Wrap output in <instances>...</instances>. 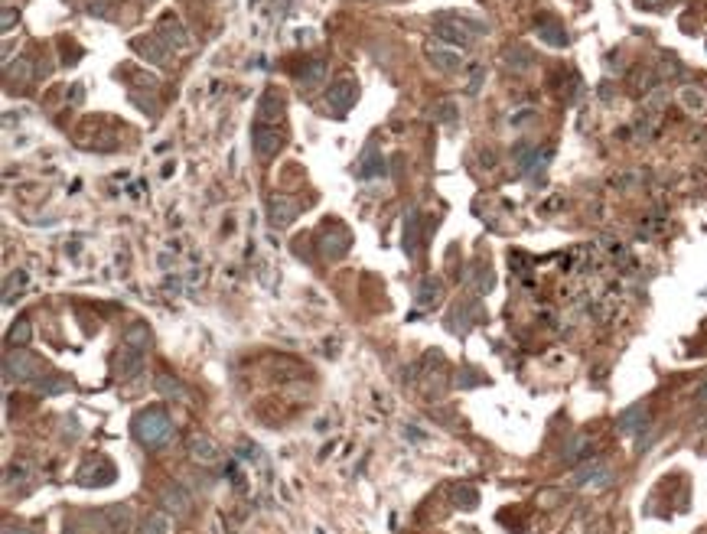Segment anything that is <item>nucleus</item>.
<instances>
[{
  "instance_id": "nucleus-7",
  "label": "nucleus",
  "mask_w": 707,
  "mask_h": 534,
  "mask_svg": "<svg viewBox=\"0 0 707 534\" xmlns=\"http://www.w3.org/2000/svg\"><path fill=\"white\" fill-rule=\"evenodd\" d=\"M355 98H359V82H355V78H349V75H343L339 82H332V85H330L326 107H330L332 114H346V111L355 105Z\"/></svg>"
},
{
  "instance_id": "nucleus-20",
  "label": "nucleus",
  "mask_w": 707,
  "mask_h": 534,
  "mask_svg": "<svg viewBox=\"0 0 707 534\" xmlns=\"http://www.w3.org/2000/svg\"><path fill=\"white\" fill-rule=\"evenodd\" d=\"M153 385H157V395H160V397H170V401H189V391H186V385H182L180 378H173L170 372H160Z\"/></svg>"
},
{
  "instance_id": "nucleus-41",
  "label": "nucleus",
  "mask_w": 707,
  "mask_h": 534,
  "mask_svg": "<svg viewBox=\"0 0 707 534\" xmlns=\"http://www.w3.org/2000/svg\"><path fill=\"white\" fill-rule=\"evenodd\" d=\"M251 3H257V0H251Z\"/></svg>"
},
{
  "instance_id": "nucleus-39",
  "label": "nucleus",
  "mask_w": 707,
  "mask_h": 534,
  "mask_svg": "<svg viewBox=\"0 0 707 534\" xmlns=\"http://www.w3.org/2000/svg\"><path fill=\"white\" fill-rule=\"evenodd\" d=\"M697 397H701V401H707V385L697 388Z\"/></svg>"
},
{
  "instance_id": "nucleus-4",
  "label": "nucleus",
  "mask_w": 707,
  "mask_h": 534,
  "mask_svg": "<svg viewBox=\"0 0 707 534\" xmlns=\"http://www.w3.org/2000/svg\"><path fill=\"white\" fill-rule=\"evenodd\" d=\"M92 524H98L101 534H128L134 528V508L128 502H114V505H105L98 512L88 515Z\"/></svg>"
},
{
  "instance_id": "nucleus-6",
  "label": "nucleus",
  "mask_w": 707,
  "mask_h": 534,
  "mask_svg": "<svg viewBox=\"0 0 707 534\" xmlns=\"http://www.w3.org/2000/svg\"><path fill=\"white\" fill-rule=\"evenodd\" d=\"M157 40H160L170 53H182V49H189V43H193L186 26L180 23V17H173V13L160 17V23H157Z\"/></svg>"
},
{
  "instance_id": "nucleus-30",
  "label": "nucleus",
  "mask_w": 707,
  "mask_h": 534,
  "mask_svg": "<svg viewBox=\"0 0 707 534\" xmlns=\"http://www.w3.org/2000/svg\"><path fill=\"white\" fill-rule=\"evenodd\" d=\"M23 287H26V274H23V270L7 274V284H3V303H13V297H20Z\"/></svg>"
},
{
  "instance_id": "nucleus-15",
  "label": "nucleus",
  "mask_w": 707,
  "mask_h": 534,
  "mask_svg": "<svg viewBox=\"0 0 707 534\" xmlns=\"http://www.w3.org/2000/svg\"><path fill=\"white\" fill-rule=\"evenodd\" d=\"M284 121V98L278 92H264L257 101V124H278Z\"/></svg>"
},
{
  "instance_id": "nucleus-35",
  "label": "nucleus",
  "mask_w": 707,
  "mask_h": 534,
  "mask_svg": "<svg viewBox=\"0 0 707 534\" xmlns=\"http://www.w3.org/2000/svg\"><path fill=\"white\" fill-rule=\"evenodd\" d=\"M665 3H668V0H639V7H642V10H662Z\"/></svg>"
},
{
  "instance_id": "nucleus-2",
  "label": "nucleus",
  "mask_w": 707,
  "mask_h": 534,
  "mask_svg": "<svg viewBox=\"0 0 707 534\" xmlns=\"http://www.w3.org/2000/svg\"><path fill=\"white\" fill-rule=\"evenodd\" d=\"M147 342H151V336H147L144 326H130V329L124 332L118 362H114L121 381H130V378H137V374L144 372V362H147Z\"/></svg>"
},
{
  "instance_id": "nucleus-21",
  "label": "nucleus",
  "mask_w": 707,
  "mask_h": 534,
  "mask_svg": "<svg viewBox=\"0 0 707 534\" xmlns=\"http://www.w3.org/2000/svg\"><path fill=\"white\" fill-rule=\"evenodd\" d=\"M404 251H407V257H418V251H420V212L418 209H411V212L404 215Z\"/></svg>"
},
{
  "instance_id": "nucleus-12",
  "label": "nucleus",
  "mask_w": 707,
  "mask_h": 534,
  "mask_svg": "<svg viewBox=\"0 0 707 534\" xmlns=\"http://www.w3.org/2000/svg\"><path fill=\"white\" fill-rule=\"evenodd\" d=\"M320 251L326 257H332V261H339V257L349 251V232H346L343 225H330V228H323Z\"/></svg>"
},
{
  "instance_id": "nucleus-16",
  "label": "nucleus",
  "mask_w": 707,
  "mask_h": 534,
  "mask_svg": "<svg viewBox=\"0 0 707 534\" xmlns=\"http://www.w3.org/2000/svg\"><path fill=\"white\" fill-rule=\"evenodd\" d=\"M535 30H538V36H541L547 46H554V49H564V46H568V33H564V23L554 20V17H538Z\"/></svg>"
},
{
  "instance_id": "nucleus-34",
  "label": "nucleus",
  "mask_w": 707,
  "mask_h": 534,
  "mask_svg": "<svg viewBox=\"0 0 707 534\" xmlns=\"http://www.w3.org/2000/svg\"><path fill=\"white\" fill-rule=\"evenodd\" d=\"M88 13H92V17H111L108 0H92V3H88Z\"/></svg>"
},
{
  "instance_id": "nucleus-36",
  "label": "nucleus",
  "mask_w": 707,
  "mask_h": 534,
  "mask_svg": "<svg viewBox=\"0 0 707 534\" xmlns=\"http://www.w3.org/2000/svg\"><path fill=\"white\" fill-rule=\"evenodd\" d=\"M3 534H36V531H33V528H13V524H7Z\"/></svg>"
},
{
  "instance_id": "nucleus-28",
  "label": "nucleus",
  "mask_w": 707,
  "mask_h": 534,
  "mask_svg": "<svg viewBox=\"0 0 707 534\" xmlns=\"http://www.w3.org/2000/svg\"><path fill=\"white\" fill-rule=\"evenodd\" d=\"M430 118L437 121V124H453V121L460 118V111H457L453 101H437V105H430Z\"/></svg>"
},
{
  "instance_id": "nucleus-29",
  "label": "nucleus",
  "mask_w": 707,
  "mask_h": 534,
  "mask_svg": "<svg viewBox=\"0 0 707 534\" xmlns=\"http://www.w3.org/2000/svg\"><path fill=\"white\" fill-rule=\"evenodd\" d=\"M453 505L470 512V508H476V505H479V492L470 489V485H457V489H453Z\"/></svg>"
},
{
  "instance_id": "nucleus-5",
  "label": "nucleus",
  "mask_w": 707,
  "mask_h": 534,
  "mask_svg": "<svg viewBox=\"0 0 707 534\" xmlns=\"http://www.w3.org/2000/svg\"><path fill=\"white\" fill-rule=\"evenodd\" d=\"M40 374H46V372H40V362L33 359L26 349H10V352L3 355V378L7 381H33V378H40Z\"/></svg>"
},
{
  "instance_id": "nucleus-40",
  "label": "nucleus",
  "mask_w": 707,
  "mask_h": 534,
  "mask_svg": "<svg viewBox=\"0 0 707 534\" xmlns=\"http://www.w3.org/2000/svg\"><path fill=\"white\" fill-rule=\"evenodd\" d=\"M147 3H153V0H147Z\"/></svg>"
},
{
  "instance_id": "nucleus-3",
  "label": "nucleus",
  "mask_w": 707,
  "mask_h": 534,
  "mask_svg": "<svg viewBox=\"0 0 707 534\" xmlns=\"http://www.w3.org/2000/svg\"><path fill=\"white\" fill-rule=\"evenodd\" d=\"M479 33H482V23L466 20V17H447V13H443V17L434 20V36L447 46H460V49H466Z\"/></svg>"
},
{
  "instance_id": "nucleus-9",
  "label": "nucleus",
  "mask_w": 707,
  "mask_h": 534,
  "mask_svg": "<svg viewBox=\"0 0 707 534\" xmlns=\"http://www.w3.org/2000/svg\"><path fill=\"white\" fill-rule=\"evenodd\" d=\"M251 144H255V153L261 157V160H271V157L284 147V134H280L278 124H257V121H255Z\"/></svg>"
},
{
  "instance_id": "nucleus-11",
  "label": "nucleus",
  "mask_w": 707,
  "mask_h": 534,
  "mask_svg": "<svg viewBox=\"0 0 707 534\" xmlns=\"http://www.w3.org/2000/svg\"><path fill=\"white\" fill-rule=\"evenodd\" d=\"M160 505H163V512H170L173 518H186V515L193 512V495L182 489V485H167V489L160 492Z\"/></svg>"
},
{
  "instance_id": "nucleus-25",
  "label": "nucleus",
  "mask_w": 707,
  "mask_h": 534,
  "mask_svg": "<svg viewBox=\"0 0 707 534\" xmlns=\"http://www.w3.org/2000/svg\"><path fill=\"white\" fill-rule=\"evenodd\" d=\"M440 297H443V284H440L437 277H427V280H424V284L418 287V297H414V303H418L420 310H427V307H434Z\"/></svg>"
},
{
  "instance_id": "nucleus-37",
  "label": "nucleus",
  "mask_w": 707,
  "mask_h": 534,
  "mask_svg": "<svg viewBox=\"0 0 707 534\" xmlns=\"http://www.w3.org/2000/svg\"><path fill=\"white\" fill-rule=\"evenodd\" d=\"M13 20H17V17H13V10L7 7V10H3V33H7V30L13 26Z\"/></svg>"
},
{
  "instance_id": "nucleus-22",
  "label": "nucleus",
  "mask_w": 707,
  "mask_h": 534,
  "mask_svg": "<svg viewBox=\"0 0 707 534\" xmlns=\"http://www.w3.org/2000/svg\"><path fill=\"white\" fill-rule=\"evenodd\" d=\"M173 528H176V518L160 508V512H151L147 518H144L140 534H173Z\"/></svg>"
},
{
  "instance_id": "nucleus-26",
  "label": "nucleus",
  "mask_w": 707,
  "mask_h": 534,
  "mask_svg": "<svg viewBox=\"0 0 707 534\" xmlns=\"http://www.w3.org/2000/svg\"><path fill=\"white\" fill-rule=\"evenodd\" d=\"M323 82H326V62H323V59H310V65L300 72V85L316 88V85H323Z\"/></svg>"
},
{
  "instance_id": "nucleus-38",
  "label": "nucleus",
  "mask_w": 707,
  "mask_h": 534,
  "mask_svg": "<svg viewBox=\"0 0 707 534\" xmlns=\"http://www.w3.org/2000/svg\"><path fill=\"white\" fill-rule=\"evenodd\" d=\"M313 40V30H297V43H310Z\"/></svg>"
},
{
  "instance_id": "nucleus-19",
  "label": "nucleus",
  "mask_w": 707,
  "mask_h": 534,
  "mask_svg": "<svg viewBox=\"0 0 707 534\" xmlns=\"http://www.w3.org/2000/svg\"><path fill=\"white\" fill-rule=\"evenodd\" d=\"M645 424H649V407L645 404H632L620 414V430L622 433H639V430H645Z\"/></svg>"
},
{
  "instance_id": "nucleus-8",
  "label": "nucleus",
  "mask_w": 707,
  "mask_h": 534,
  "mask_svg": "<svg viewBox=\"0 0 707 534\" xmlns=\"http://www.w3.org/2000/svg\"><path fill=\"white\" fill-rule=\"evenodd\" d=\"M114 466H111V460H105V456H95V460H88L82 470H78V485H85V489H101V485H111L114 482Z\"/></svg>"
},
{
  "instance_id": "nucleus-18",
  "label": "nucleus",
  "mask_w": 707,
  "mask_h": 534,
  "mask_svg": "<svg viewBox=\"0 0 707 534\" xmlns=\"http://www.w3.org/2000/svg\"><path fill=\"white\" fill-rule=\"evenodd\" d=\"M189 456H193L196 463H203V466H209V463H219V443H215L212 437H203V433H196L193 440H189Z\"/></svg>"
},
{
  "instance_id": "nucleus-33",
  "label": "nucleus",
  "mask_w": 707,
  "mask_h": 534,
  "mask_svg": "<svg viewBox=\"0 0 707 534\" xmlns=\"http://www.w3.org/2000/svg\"><path fill=\"white\" fill-rule=\"evenodd\" d=\"M482 78H486V69L482 65H470V95H479V88H482Z\"/></svg>"
},
{
  "instance_id": "nucleus-1",
  "label": "nucleus",
  "mask_w": 707,
  "mask_h": 534,
  "mask_svg": "<svg viewBox=\"0 0 707 534\" xmlns=\"http://www.w3.org/2000/svg\"><path fill=\"white\" fill-rule=\"evenodd\" d=\"M173 433H176V430H173V420L163 407H147V411H140V414L134 417V437H137V443H144V447H151V449L167 447L173 440Z\"/></svg>"
},
{
  "instance_id": "nucleus-10",
  "label": "nucleus",
  "mask_w": 707,
  "mask_h": 534,
  "mask_svg": "<svg viewBox=\"0 0 707 534\" xmlns=\"http://www.w3.org/2000/svg\"><path fill=\"white\" fill-rule=\"evenodd\" d=\"M297 212H300V203L290 199V196L274 193L268 199V222L274 225V228H287V225L297 218Z\"/></svg>"
},
{
  "instance_id": "nucleus-13",
  "label": "nucleus",
  "mask_w": 707,
  "mask_h": 534,
  "mask_svg": "<svg viewBox=\"0 0 707 534\" xmlns=\"http://www.w3.org/2000/svg\"><path fill=\"white\" fill-rule=\"evenodd\" d=\"M130 46H134V53H137V55H144L147 62L160 65V69L170 62V49H167V46H163L157 36H140V40H134Z\"/></svg>"
},
{
  "instance_id": "nucleus-32",
  "label": "nucleus",
  "mask_w": 707,
  "mask_h": 534,
  "mask_svg": "<svg viewBox=\"0 0 707 534\" xmlns=\"http://www.w3.org/2000/svg\"><path fill=\"white\" fill-rule=\"evenodd\" d=\"M587 447H590V440L584 437V433H577V437H574V440L568 443V449H564V460H568V463L580 460V456L587 453Z\"/></svg>"
},
{
  "instance_id": "nucleus-24",
  "label": "nucleus",
  "mask_w": 707,
  "mask_h": 534,
  "mask_svg": "<svg viewBox=\"0 0 707 534\" xmlns=\"http://www.w3.org/2000/svg\"><path fill=\"white\" fill-rule=\"evenodd\" d=\"M502 65L512 69V72H528V69H531V53H528L525 46H509L502 53Z\"/></svg>"
},
{
  "instance_id": "nucleus-17",
  "label": "nucleus",
  "mask_w": 707,
  "mask_h": 534,
  "mask_svg": "<svg viewBox=\"0 0 707 534\" xmlns=\"http://www.w3.org/2000/svg\"><path fill=\"white\" fill-rule=\"evenodd\" d=\"M427 59H430V65L437 69V72H457L463 65V59H460V53L457 49H443V46H437V43H430L427 46Z\"/></svg>"
},
{
  "instance_id": "nucleus-23",
  "label": "nucleus",
  "mask_w": 707,
  "mask_h": 534,
  "mask_svg": "<svg viewBox=\"0 0 707 534\" xmlns=\"http://www.w3.org/2000/svg\"><path fill=\"white\" fill-rule=\"evenodd\" d=\"M69 388H72V381L62 378L59 372H46L43 378H36V391L43 397H56V395H62V391H69Z\"/></svg>"
},
{
  "instance_id": "nucleus-31",
  "label": "nucleus",
  "mask_w": 707,
  "mask_h": 534,
  "mask_svg": "<svg viewBox=\"0 0 707 534\" xmlns=\"http://www.w3.org/2000/svg\"><path fill=\"white\" fill-rule=\"evenodd\" d=\"M681 105L691 111V114H701L707 107V98L697 92V88H681Z\"/></svg>"
},
{
  "instance_id": "nucleus-14",
  "label": "nucleus",
  "mask_w": 707,
  "mask_h": 534,
  "mask_svg": "<svg viewBox=\"0 0 707 534\" xmlns=\"http://www.w3.org/2000/svg\"><path fill=\"white\" fill-rule=\"evenodd\" d=\"M355 173H359L362 180H375V176H385V160H382V150H378V144H368V147L362 150V157H359V166H355Z\"/></svg>"
},
{
  "instance_id": "nucleus-27",
  "label": "nucleus",
  "mask_w": 707,
  "mask_h": 534,
  "mask_svg": "<svg viewBox=\"0 0 707 534\" xmlns=\"http://www.w3.org/2000/svg\"><path fill=\"white\" fill-rule=\"evenodd\" d=\"M30 339H33L30 320H17V322L10 326V332H7V345H10V349H20V345H26Z\"/></svg>"
}]
</instances>
